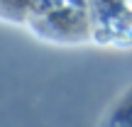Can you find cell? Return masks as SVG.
<instances>
[{
  "label": "cell",
  "instance_id": "cell-1",
  "mask_svg": "<svg viewBox=\"0 0 132 127\" xmlns=\"http://www.w3.org/2000/svg\"><path fill=\"white\" fill-rule=\"evenodd\" d=\"M100 127H132V86L113 100L100 120Z\"/></svg>",
  "mask_w": 132,
  "mask_h": 127
}]
</instances>
